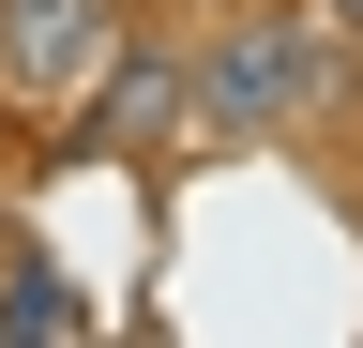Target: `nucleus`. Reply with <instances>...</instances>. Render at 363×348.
Returning a JSON list of instances; mask_svg holds the SVG:
<instances>
[{
	"mask_svg": "<svg viewBox=\"0 0 363 348\" xmlns=\"http://www.w3.org/2000/svg\"><path fill=\"white\" fill-rule=\"evenodd\" d=\"M0 76L16 91H91L106 76V0H0Z\"/></svg>",
	"mask_w": 363,
	"mask_h": 348,
	"instance_id": "f257e3e1",
	"label": "nucleus"
},
{
	"mask_svg": "<svg viewBox=\"0 0 363 348\" xmlns=\"http://www.w3.org/2000/svg\"><path fill=\"white\" fill-rule=\"evenodd\" d=\"M303 76H318L303 30H227V46L197 61V91H212V121H288V106H303Z\"/></svg>",
	"mask_w": 363,
	"mask_h": 348,
	"instance_id": "f03ea898",
	"label": "nucleus"
},
{
	"mask_svg": "<svg viewBox=\"0 0 363 348\" xmlns=\"http://www.w3.org/2000/svg\"><path fill=\"white\" fill-rule=\"evenodd\" d=\"M0 333H76V303H61V273H45V257H16V288H0Z\"/></svg>",
	"mask_w": 363,
	"mask_h": 348,
	"instance_id": "7ed1b4c3",
	"label": "nucleus"
},
{
	"mask_svg": "<svg viewBox=\"0 0 363 348\" xmlns=\"http://www.w3.org/2000/svg\"><path fill=\"white\" fill-rule=\"evenodd\" d=\"M333 16H363V0H333Z\"/></svg>",
	"mask_w": 363,
	"mask_h": 348,
	"instance_id": "20e7f679",
	"label": "nucleus"
}]
</instances>
